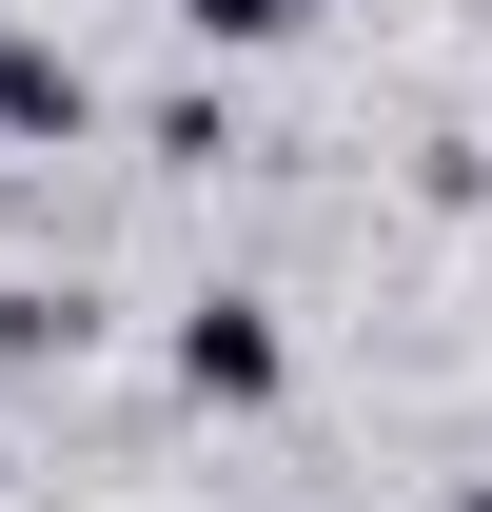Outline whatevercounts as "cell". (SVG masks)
<instances>
[{"label": "cell", "instance_id": "cell-2", "mask_svg": "<svg viewBox=\"0 0 492 512\" xmlns=\"http://www.w3.org/2000/svg\"><path fill=\"white\" fill-rule=\"evenodd\" d=\"M0 138H99V79H79V40H20V20H0Z\"/></svg>", "mask_w": 492, "mask_h": 512}, {"label": "cell", "instance_id": "cell-4", "mask_svg": "<svg viewBox=\"0 0 492 512\" xmlns=\"http://www.w3.org/2000/svg\"><path fill=\"white\" fill-rule=\"evenodd\" d=\"M315 0H178V40H217V60H256V40H296Z\"/></svg>", "mask_w": 492, "mask_h": 512}, {"label": "cell", "instance_id": "cell-5", "mask_svg": "<svg viewBox=\"0 0 492 512\" xmlns=\"http://www.w3.org/2000/svg\"><path fill=\"white\" fill-rule=\"evenodd\" d=\"M453 512H492V473H473V493H453Z\"/></svg>", "mask_w": 492, "mask_h": 512}, {"label": "cell", "instance_id": "cell-3", "mask_svg": "<svg viewBox=\"0 0 492 512\" xmlns=\"http://www.w3.org/2000/svg\"><path fill=\"white\" fill-rule=\"evenodd\" d=\"M79 355H99V296L79 276H20L0 296V375H79Z\"/></svg>", "mask_w": 492, "mask_h": 512}, {"label": "cell", "instance_id": "cell-1", "mask_svg": "<svg viewBox=\"0 0 492 512\" xmlns=\"http://www.w3.org/2000/svg\"><path fill=\"white\" fill-rule=\"evenodd\" d=\"M158 375H178L197 414H276V394H296V335H276V296H178Z\"/></svg>", "mask_w": 492, "mask_h": 512}]
</instances>
